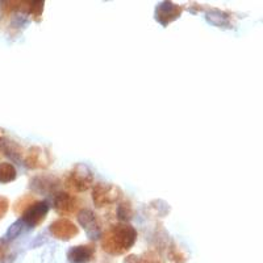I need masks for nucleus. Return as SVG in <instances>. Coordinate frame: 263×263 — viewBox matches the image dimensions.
I'll return each instance as SVG.
<instances>
[{"label": "nucleus", "instance_id": "1", "mask_svg": "<svg viewBox=\"0 0 263 263\" xmlns=\"http://www.w3.org/2000/svg\"><path fill=\"white\" fill-rule=\"evenodd\" d=\"M137 232L129 224L114 225L103 237V249L111 254H121L135 245Z\"/></svg>", "mask_w": 263, "mask_h": 263}, {"label": "nucleus", "instance_id": "2", "mask_svg": "<svg viewBox=\"0 0 263 263\" xmlns=\"http://www.w3.org/2000/svg\"><path fill=\"white\" fill-rule=\"evenodd\" d=\"M93 184V175L86 164H77L66 177V187L75 192H84Z\"/></svg>", "mask_w": 263, "mask_h": 263}, {"label": "nucleus", "instance_id": "3", "mask_svg": "<svg viewBox=\"0 0 263 263\" xmlns=\"http://www.w3.org/2000/svg\"><path fill=\"white\" fill-rule=\"evenodd\" d=\"M120 197H121V191H120L119 187L114 184L99 183L93 187L92 200L99 208L116 203V201H119Z\"/></svg>", "mask_w": 263, "mask_h": 263}, {"label": "nucleus", "instance_id": "4", "mask_svg": "<svg viewBox=\"0 0 263 263\" xmlns=\"http://www.w3.org/2000/svg\"><path fill=\"white\" fill-rule=\"evenodd\" d=\"M49 212L48 201H33L24 212L21 213V222L29 228L39 227L46 218Z\"/></svg>", "mask_w": 263, "mask_h": 263}, {"label": "nucleus", "instance_id": "5", "mask_svg": "<svg viewBox=\"0 0 263 263\" xmlns=\"http://www.w3.org/2000/svg\"><path fill=\"white\" fill-rule=\"evenodd\" d=\"M24 163L29 168H46L51 163L50 152L42 146H32L25 153Z\"/></svg>", "mask_w": 263, "mask_h": 263}, {"label": "nucleus", "instance_id": "6", "mask_svg": "<svg viewBox=\"0 0 263 263\" xmlns=\"http://www.w3.org/2000/svg\"><path fill=\"white\" fill-rule=\"evenodd\" d=\"M53 205L54 210L57 211V213H60L61 216H70L78 211L79 201L77 197L70 195L69 192H58L54 196Z\"/></svg>", "mask_w": 263, "mask_h": 263}, {"label": "nucleus", "instance_id": "7", "mask_svg": "<svg viewBox=\"0 0 263 263\" xmlns=\"http://www.w3.org/2000/svg\"><path fill=\"white\" fill-rule=\"evenodd\" d=\"M50 233L55 238L60 239H71L72 237L79 233L78 227L67 218H58L50 225Z\"/></svg>", "mask_w": 263, "mask_h": 263}, {"label": "nucleus", "instance_id": "8", "mask_svg": "<svg viewBox=\"0 0 263 263\" xmlns=\"http://www.w3.org/2000/svg\"><path fill=\"white\" fill-rule=\"evenodd\" d=\"M180 13H182V8L179 6L170 3V2H163L157 7L156 18L162 25H167L171 21L179 17Z\"/></svg>", "mask_w": 263, "mask_h": 263}, {"label": "nucleus", "instance_id": "9", "mask_svg": "<svg viewBox=\"0 0 263 263\" xmlns=\"http://www.w3.org/2000/svg\"><path fill=\"white\" fill-rule=\"evenodd\" d=\"M58 185H60V180L57 178L51 177V175H45V174H40L33 179H30V189H33L39 194L53 192Z\"/></svg>", "mask_w": 263, "mask_h": 263}, {"label": "nucleus", "instance_id": "10", "mask_svg": "<svg viewBox=\"0 0 263 263\" xmlns=\"http://www.w3.org/2000/svg\"><path fill=\"white\" fill-rule=\"evenodd\" d=\"M78 221L79 224L86 229L87 234H88L90 238H98V237L100 236V233H102L100 225H99L98 220H96L92 211L90 210L81 211L78 215Z\"/></svg>", "mask_w": 263, "mask_h": 263}, {"label": "nucleus", "instance_id": "11", "mask_svg": "<svg viewBox=\"0 0 263 263\" xmlns=\"http://www.w3.org/2000/svg\"><path fill=\"white\" fill-rule=\"evenodd\" d=\"M93 250L92 246L90 245H79L74 246L69 250L67 253V258L71 263H88L93 257Z\"/></svg>", "mask_w": 263, "mask_h": 263}, {"label": "nucleus", "instance_id": "12", "mask_svg": "<svg viewBox=\"0 0 263 263\" xmlns=\"http://www.w3.org/2000/svg\"><path fill=\"white\" fill-rule=\"evenodd\" d=\"M16 177H17V171L12 163H8V162L0 163V183L13 182Z\"/></svg>", "mask_w": 263, "mask_h": 263}, {"label": "nucleus", "instance_id": "13", "mask_svg": "<svg viewBox=\"0 0 263 263\" xmlns=\"http://www.w3.org/2000/svg\"><path fill=\"white\" fill-rule=\"evenodd\" d=\"M2 149H3L4 154L13 161H20L21 157H23V149H21L20 145H17L13 141H6L2 145Z\"/></svg>", "mask_w": 263, "mask_h": 263}, {"label": "nucleus", "instance_id": "14", "mask_svg": "<svg viewBox=\"0 0 263 263\" xmlns=\"http://www.w3.org/2000/svg\"><path fill=\"white\" fill-rule=\"evenodd\" d=\"M132 206L129 203H121L119 205V210H117V217L121 220V221H126V220H130L132 218Z\"/></svg>", "mask_w": 263, "mask_h": 263}, {"label": "nucleus", "instance_id": "15", "mask_svg": "<svg viewBox=\"0 0 263 263\" xmlns=\"http://www.w3.org/2000/svg\"><path fill=\"white\" fill-rule=\"evenodd\" d=\"M33 199L30 196H24L21 197V199H18L17 201H16L15 204V212L18 213V215H21V213L24 212L25 210H27L28 206L30 205V204L33 203Z\"/></svg>", "mask_w": 263, "mask_h": 263}, {"label": "nucleus", "instance_id": "16", "mask_svg": "<svg viewBox=\"0 0 263 263\" xmlns=\"http://www.w3.org/2000/svg\"><path fill=\"white\" fill-rule=\"evenodd\" d=\"M9 208V201L7 197L0 196V220L6 216V213L8 212Z\"/></svg>", "mask_w": 263, "mask_h": 263}, {"label": "nucleus", "instance_id": "17", "mask_svg": "<svg viewBox=\"0 0 263 263\" xmlns=\"http://www.w3.org/2000/svg\"><path fill=\"white\" fill-rule=\"evenodd\" d=\"M21 225H23V222L18 221V222H16V224H13L12 227H11V229L8 230V237H9V238H13V237H15L16 234L20 233Z\"/></svg>", "mask_w": 263, "mask_h": 263}, {"label": "nucleus", "instance_id": "18", "mask_svg": "<svg viewBox=\"0 0 263 263\" xmlns=\"http://www.w3.org/2000/svg\"><path fill=\"white\" fill-rule=\"evenodd\" d=\"M7 243L6 241H3V239H0V258H3L4 254H6V251H7Z\"/></svg>", "mask_w": 263, "mask_h": 263}, {"label": "nucleus", "instance_id": "19", "mask_svg": "<svg viewBox=\"0 0 263 263\" xmlns=\"http://www.w3.org/2000/svg\"><path fill=\"white\" fill-rule=\"evenodd\" d=\"M3 130H0V142H2V141H3Z\"/></svg>", "mask_w": 263, "mask_h": 263}]
</instances>
